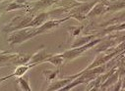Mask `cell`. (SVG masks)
Wrapping results in <instances>:
<instances>
[{"instance_id": "cell-5", "label": "cell", "mask_w": 125, "mask_h": 91, "mask_svg": "<svg viewBox=\"0 0 125 91\" xmlns=\"http://www.w3.org/2000/svg\"><path fill=\"white\" fill-rule=\"evenodd\" d=\"M105 11H106V7L104 4H99L93 9H91V11L88 13V16H98L104 13Z\"/></svg>"}, {"instance_id": "cell-9", "label": "cell", "mask_w": 125, "mask_h": 91, "mask_svg": "<svg viewBox=\"0 0 125 91\" xmlns=\"http://www.w3.org/2000/svg\"><path fill=\"white\" fill-rule=\"evenodd\" d=\"M94 36H89V37H84V38H81L80 40H77L73 45H72V47L73 48H75V47H79V46H82V45H85L86 43H88V42H90L91 41V39L93 38Z\"/></svg>"}, {"instance_id": "cell-4", "label": "cell", "mask_w": 125, "mask_h": 91, "mask_svg": "<svg viewBox=\"0 0 125 91\" xmlns=\"http://www.w3.org/2000/svg\"><path fill=\"white\" fill-rule=\"evenodd\" d=\"M47 18V14L45 13H42L39 16H37L34 20L31 21L28 25H27V27H35V26H40L43 24V22L45 21V19Z\"/></svg>"}, {"instance_id": "cell-12", "label": "cell", "mask_w": 125, "mask_h": 91, "mask_svg": "<svg viewBox=\"0 0 125 91\" xmlns=\"http://www.w3.org/2000/svg\"><path fill=\"white\" fill-rule=\"evenodd\" d=\"M28 69H29V67H27V66L19 67V68L17 69V71L15 72V74H14L13 75H11V76H21V75H23V74L27 72ZM11 76H10V77H11Z\"/></svg>"}, {"instance_id": "cell-10", "label": "cell", "mask_w": 125, "mask_h": 91, "mask_svg": "<svg viewBox=\"0 0 125 91\" xmlns=\"http://www.w3.org/2000/svg\"><path fill=\"white\" fill-rule=\"evenodd\" d=\"M83 82H85V79L81 76L80 78H78V79H76L74 82H72L71 84H69V85H65V87H62V90H69V89H71V88H73L75 85H78V84H80V83H83Z\"/></svg>"}, {"instance_id": "cell-7", "label": "cell", "mask_w": 125, "mask_h": 91, "mask_svg": "<svg viewBox=\"0 0 125 91\" xmlns=\"http://www.w3.org/2000/svg\"><path fill=\"white\" fill-rule=\"evenodd\" d=\"M46 56H47V55L45 54L44 50H42V51L39 52L38 54H36V55L32 58V60H31L30 63H38V62H41V61H43V60L46 58Z\"/></svg>"}, {"instance_id": "cell-2", "label": "cell", "mask_w": 125, "mask_h": 91, "mask_svg": "<svg viewBox=\"0 0 125 91\" xmlns=\"http://www.w3.org/2000/svg\"><path fill=\"white\" fill-rule=\"evenodd\" d=\"M100 42V39H97L95 41H92V42H88L87 44L85 45H82V46H79V47H75L73 48L72 50H69V51H66L64 54H62L61 56L63 58H67V59H73L77 56H79L81 53H83L84 51L88 50L89 48H91L92 46H95L97 43Z\"/></svg>"}, {"instance_id": "cell-1", "label": "cell", "mask_w": 125, "mask_h": 91, "mask_svg": "<svg viewBox=\"0 0 125 91\" xmlns=\"http://www.w3.org/2000/svg\"><path fill=\"white\" fill-rule=\"evenodd\" d=\"M34 36H35L34 30H31V29H29V27H26V28H22L20 32H17L13 35H11L9 38V42L11 44L21 43V42H23L31 37H34Z\"/></svg>"}, {"instance_id": "cell-17", "label": "cell", "mask_w": 125, "mask_h": 91, "mask_svg": "<svg viewBox=\"0 0 125 91\" xmlns=\"http://www.w3.org/2000/svg\"><path fill=\"white\" fill-rule=\"evenodd\" d=\"M116 77H117V74H115L113 76H111V77H110V79H107V80H106V82H105L103 86H107L108 84H110L111 82H113L114 80H116Z\"/></svg>"}, {"instance_id": "cell-13", "label": "cell", "mask_w": 125, "mask_h": 91, "mask_svg": "<svg viewBox=\"0 0 125 91\" xmlns=\"http://www.w3.org/2000/svg\"><path fill=\"white\" fill-rule=\"evenodd\" d=\"M94 6V3H91V4H86L84 6H82L80 9H79V12H81L82 14H87L91 11L92 7Z\"/></svg>"}, {"instance_id": "cell-18", "label": "cell", "mask_w": 125, "mask_h": 91, "mask_svg": "<svg viewBox=\"0 0 125 91\" xmlns=\"http://www.w3.org/2000/svg\"><path fill=\"white\" fill-rule=\"evenodd\" d=\"M28 0H17V3H20V4H22V3H24V2H27Z\"/></svg>"}, {"instance_id": "cell-19", "label": "cell", "mask_w": 125, "mask_h": 91, "mask_svg": "<svg viewBox=\"0 0 125 91\" xmlns=\"http://www.w3.org/2000/svg\"><path fill=\"white\" fill-rule=\"evenodd\" d=\"M8 77H9V76H8ZM6 78H7V77H4V78H1V79H0V82H1V81H3V80H5Z\"/></svg>"}, {"instance_id": "cell-3", "label": "cell", "mask_w": 125, "mask_h": 91, "mask_svg": "<svg viewBox=\"0 0 125 91\" xmlns=\"http://www.w3.org/2000/svg\"><path fill=\"white\" fill-rule=\"evenodd\" d=\"M67 19H68V18L63 19V20H59V21H50V22H47V23H45V24H42V25H40L37 29L34 30V34L37 35V34H39V33H42L45 32V30H48V29H50V28H52V27L58 25L59 23L63 22V21H65V20H67Z\"/></svg>"}, {"instance_id": "cell-14", "label": "cell", "mask_w": 125, "mask_h": 91, "mask_svg": "<svg viewBox=\"0 0 125 91\" xmlns=\"http://www.w3.org/2000/svg\"><path fill=\"white\" fill-rule=\"evenodd\" d=\"M15 55H0V64L1 63H6L8 60L13 58Z\"/></svg>"}, {"instance_id": "cell-16", "label": "cell", "mask_w": 125, "mask_h": 91, "mask_svg": "<svg viewBox=\"0 0 125 91\" xmlns=\"http://www.w3.org/2000/svg\"><path fill=\"white\" fill-rule=\"evenodd\" d=\"M19 82L21 83L22 87H23L25 90H28V91H30V90H31V88L29 87V84H28V82H27L25 79H23V78H20V79H19Z\"/></svg>"}, {"instance_id": "cell-15", "label": "cell", "mask_w": 125, "mask_h": 91, "mask_svg": "<svg viewBox=\"0 0 125 91\" xmlns=\"http://www.w3.org/2000/svg\"><path fill=\"white\" fill-rule=\"evenodd\" d=\"M23 5L20 4V3H12L8 6L7 8V11H12V10H15V9H19V8H22Z\"/></svg>"}, {"instance_id": "cell-6", "label": "cell", "mask_w": 125, "mask_h": 91, "mask_svg": "<svg viewBox=\"0 0 125 91\" xmlns=\"http://www.w3.org/2000/svg\"><path fill=\"white\" fill-rule=\"evenodd\" d=\"M72 79H73V77H70V78H68V79H64V80L58 81V82L54 83L51 87H49V88H48V90L50 91V90H57V89H60V88H62L63 86H65L68 82H70Z\"/></svg>"}, {"instance_id": "cell-11", "label": "cell", "mask_w": 125, "mask_h": 91, "mask_svg": "<svg viewBox=\"0 0 125 91\" xmlns=\"http://www.w3.org/2000/svg\"><path fill=\"white\" fill-rule=\"evenodd\" d=\"M48 62L54 64V65H60L62 63V61H63V57H62L61 55L60 56H55V57H50L48 60Z\"/></svg>"}, {"instance_id": "cell-8", "label": "cell", "mask_w": 125, "mask_h": 91, "mask_svg": "<svg viewBox=\"0 0 125 91\" xmlns=\"http://www.w3.org/2000/svg\"><path fill=\"white\" fill-rule=\"evenodd\" d=\"M55 0H40V1L36 4V8H46L53 4Z\"/></svg>"}]
</instances>
